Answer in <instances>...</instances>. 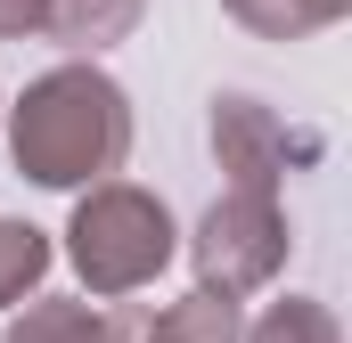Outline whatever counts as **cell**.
<instances>
[{"mask_svg": "<svg viewBox=\"0 0 352 343\" xmlns=\"http://www.w3.org/2000/svg\"><path fill=\"white\" fill-rule=\"evenodd\" d=\"M8 156L33 188H90L131 156V98L98 58H66L8 106Z\"/></svg>", "mask_w": 352, "mask_h": 343, "instance_id": "cell-1", "label": "cell"}, {"mask_svg": "<svg viewBox=\"0 0 352 343\" xmlns=\"http://www.w3.org/2000/svg\"><path fill=\"white\" fill-rule=\"evenodd\" d=\"M66 254L82 270L90 294H140L164 278V261L180 254V229L164 213V196L131 188V180H90L74 196V221H66Z\"/></svg>", "mask_w": 352, "mask_h": 343, "instance_id": "cell-2", "label": "cell"}, {"mask_svg": "<svg viewBox=\"0 0 352 343\" xmlns=\"http://www.w3.org/2000/svg\"><path fill=\"white\" fill-rule=\"evenodd\" d=\"M287 213H278V196L263 188H230L205 221H197V237H188V261H197V286H213V294H254L270 286L278 270H287Z\"/></svg>", "mask_w": 352, "mask_h": 343, "instance_id": "cell-3", "label": "cell"}, {"mask_svg": "<svg viewBox=\"0 0 352 343\" xmlns=\"http://www.w3.org/2000/svg\"><path fill=\"white\" fill-rule=\"evenodd\" d=\"M213 156H221V172H230V188L278 196V180L295 172V156H311V139H295L263 98L230 90V98H213Z\"/></svg>", "mask_w": 352, "mask_h": 343, "instance_id": "cell-4", "label": "cell"}, {"mask_svg": "<svg viewBox=\"0 0 352 343\" xmlns=\"http://www.w3.org/2000/svg\"><path fill=\"white\" fill-rule=\"evenodd\" d=\"M131 25H140V0H50V16H41V33L58 49H74V58H98Z\"/></svg>", "mask_w": 352, "mask_h": 343, "instance_id": "cell-5", "label": "cell"}, {"mask_svg": "<svg viewBox=\"0 0 352 343\" xmlns=\"http://www.w3.org/2000/svg\"><path fill=\"white\" fill-rule=\"evenodd\" d=\"M238 335H246V319H238V303L213 294V286H197V294L164 303L156 327H148V343H238Z\"/></svg>", "mask_w": 352, "mask_h": 343, "instance_id": "cell-6", "label": "cell"}, {"mask_svg": "<svg viewBox=\"0 0 352 343\" xmlns=\"http://www.w3.org/2000/svg\"><path fill=\"white\" fill-rule=\"evenodd\" d=\"M246 33H263V41H311V33H328V25H344L352 0H221Z\"/></svg>", "mask_w": 352, "mask_h": 343, "instance_id": "cell-7", "label": "cell"}, {"mask_svg": "<svg viewBox=\"0 0 352 343\" xmlns=\"http://www.w3.org/2000/svg\"><path fill=\"white\" fill-rule=\"evenodd\" d=\"M8 343H115V319L98 303H25V319H8Z\"/></svg>", "mask_w": 352, "mask_h": 343, "instance_id": "cell-8", "label": "cell"}, {"mask_svg": "<svg viewBox=\"0 0 352 343\" xmlns=\"http://www.w3.org/2000/svg\"><path fill=\"white\" fill-rule=\"evenodd\" d=\"M238 343H344V327H336V311H328V303L287 294V303H270V311H263Z\"/></svg>", "mask_w": 352, "mask_h": 343, "instance_id": "cell-9", "label": "cell"}, {"mask_svg": "<svg viewBox=\"0 0 352 343\" xmlns=\"http://www.w3.org/2000/svg\"><path fill=\"white\" fill-rule=\"evenodd\" d=\"M50 278V237L33 221H0V311H16Z\"/></svg>", "mask_w": 352, "mask_h": 343, "instance_id": "cell-10", "label": "cell"}, {"mask_svg": "<svg viewBox=\"0 0 352 343\" xmlns=\"http://www.w3.org/2000/svg\"><path fill=\"white\" fill-rule=\"evenodd\" d=\"M41 16H50V0H0V41H25V33H41Z\"/></svg>", "mask_w": 352, "mask_h": 343, "instance_id": "cell-11", "label": "cell"}]
</instances>
